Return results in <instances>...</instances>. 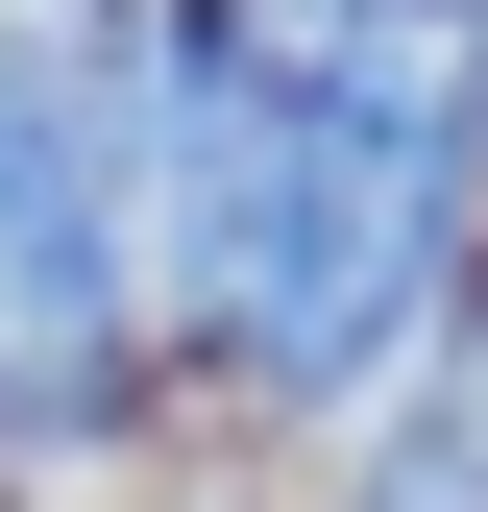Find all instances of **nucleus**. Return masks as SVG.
<instances>
[{
  "label": "nucleus",
  "mask_w": 488,
  "mask_h": 512,
  "mask_svg": "<svg viewBox=\"0 0 488 512\" xmlns=\"http://www.w3.org/2000/svg\"><path fill=\"white\" fill-rule=\"evenodd\" d=\"M464 122H488V0H318L269 293H244V366L269 391H391V342L464 269Z\"/></svg>",
  "instance_id": "1"
},
{
  "label": "nucleus",
  "mask_w": 488,
  "mask_h": 512,
  "mask_svg": "<svg viewBox=\"0 0 488 512\" xmlns=\"http://www.w3.org/2000/svg\"><path fill=\"white\" fill-rule=\"evenodd\" d=\"M122 293H147V25L0 0V439L122 415Z\"/></svg>",
  "instance_id": "2"
}]
</instances>
